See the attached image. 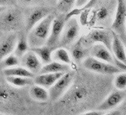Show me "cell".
<instances>
[{
	"label": "cell",
	"instance_id": "cell-1",
	"mask_svg": "<svg viewBox=\"0 0 126 115\" xmlns=\"http://www.w3.org/2000/svg\"><path fill=\"white\" fill-rule=\"evenodd\" d=\"M54 18V14H49L29 32L27 40L30 49L41 47L46 45Z\"/></svg>",
	"mask_w": 126,
	"mask_h": 115
},
{
	"label": "cell",
	"instance_id": "cell-2",
	"mask_svg": "<svg viewBox=\"0 0 126 115\" xmlns=\"http://www.w3.org/2000/svg\"><path fill=\"white\" fill-rule=\"evenodd\" d=\"M23 17L20 10L6 8L0 13V30L7 32L17 30L22 24Z\"/></svg>",
	"mask_w": 126,
	"mask_h": 115
},
{
	"label": "cell",
	"instance_id": "cell-3",
	"mask_svg": "<svg viewBox=\"0 0 126 115\" xmlns=\"http://www.w3.org/2000/svg\"><path fill=\"white\" fill-rule=\"evenodd\" d=\"M74 80V74L71 71L64 73L51 87L48 89L49 99L52 102L59 100L65 95L70 88Z\"/></svg>",
	"mask_w": 126,
	"mask_h": 115
},
{
	"label": "cell",
	"instance_id": "cell-4",
	"mask_svg": "<svg viewBox=\"0 0 126 115\" xmlns=\"http://www.w3.org/2000/svg\"><path fill=\"white\" fill-rule=\"evenodd\" d=\"M83 67L91 71L104 75H114L122 71L114 64H109L104 61L94 58L92 56H87L82 61Z\"/></svg>",
	"mask_w": 126,
	"mask_h": 115
},
{
	"label": "cell",
	"instance_id": "cell-5",
	"mask_svg": "<svg viewBox=\"0 0 126 115\" xmlns=\"http://www.w3.org/2000/svg\"><path fill=\"white\" fill-rule=\"evenodd\" d=\"M82 42L85 47L86 45L102 44L111 51L113 42V33L112 31H108L102 30V29L94 30L90 32L85 38H82Z\"/></svg>",
	"mask_w": 126,
	"mask_h": 115
},
{
	"label": "cell",
	"instance_id": "cell-6",
	"mask_svg": "<svg viewBox=\"0 0 126 115\" xmlns=\"http://www.w3.org/2000/svg\"><path fill=\"white\" fill-rule=\"evenodd\" d=\"M50 13V9L42 6H34L26 10L24 16L26 30L30 32L36 25L43 20Z\"/></svg>",
	"mask_w": 126,
	"mask_h": 115
},
{
	"label": "cell",
	"instance_id": "cell-7",
	"mask_svg": "<svg viewBox=\"0 0 126 115\" xmlns=\"http://www.w3.org/2000/svg\"><path fill=\"white\" fill-rule=\"evenodd\" d=\"M80 32L79 23L75 17H71L66 21L63 30L61 34L59 45L61 46H68L77 40Z\"/></svg>",
	"mask_w": 126,
	"mask_h": 115
},
{
	"label": "cell",
	"instance_id": "cell-8",
	"mask_svg": "<svg viewBox=\"0 0 126 115\" xmlns=\"http://www.w3.org/2000/svg\"><path fill=\"white\" fill-rule=\"evenodd\" d=\"M126 26V2L125 0H117V9L112 24L113 31L118 35H123Z\"/></svg>",
	"mask_w": 126,
	"mask_h": 115
},
{
	"label": "cell",
	"instance_id": "cell-9",
	"mask_svg": "<svg viewBox=\"0 0 126 115\" xmlns=\"http://www.w3.org/2000/svg\"><path fill=\"white\" fill-rule=\"evenodd\" d=\"M65 23V15H60L54 18L53 22L52 24L49 37L46 42V45H48V47H51L54 49L57 46V45H59L61 34H62Z\"/></svg>",
	"mask_w": 126,
	"mask_h": 115
},
{
	"label": "cell",
	"instance_id": "cell-10",
	"mask_svg": "<svg viewBox=\"0 0 126 115\" xmlns=\"http://www.w3.org/2000/svg\"><path fill=\"white\" fill-rule=\"evenodd\" d=\"M124 95L120 91H113L104 99L97 107V110L101 111L112 110L118 106L124 100Z\"/></svg>",
	"mask_w": 126,
	"mask_h": 115
},
{
	"label": "cell",
	"instance_id": "cell-11",
	"mask_svg": "<svg viewBox=\"0 0 126 115\" xmlns=\"http://www.w3.org/2000/svg\"><path fill=\"white\" fill-rule=\"evenodd\" d=\"M21 63L22 67L30 71L33 74L40 72L42 67V63L41 60L35 53L30 50L21 58Z\"/></svg>",
	"mask_w": 126,
	"mask_h": 115
},
{
	"label": "cell",
	"instance_id": "cell-12",
	"mask_svg": "<svg viewBox=\"0 0 126 115\" xmlns=\"http://www.w3.org/2000/svg\"><path fill=\"white\" fill-rule=\"evenodd\" d=\"M91 56L104 62L113 64L114 56L112 55V52L109 49H107L104 45L102 44H94L90 51Z\"/></svg>",
	"mask_w": 126,
	"mask_h": 115
},
{
	"label": "cell",
	"instance_id": "cell-13",
	"mask_svg": "<svg viewBox=\"0 0 126 115\" xmlns=\"http://www.w3.org/2000/svg\"><path fill=\"white\" fill-rule=\"evenodd\" d=\"M17 41L16 33H10L0 42V63L6 57L14 51Z\"/></svg>",
	"mask_w": 126,
	"mask_h": 115
},
{
	"label": "cell",
	"instance_id": "cell-14",
	"mask_svg": "<svg viewBox=\"0 0 126 115\" xmlns=\"http://www.w3.org/2000/svg\"><path fill=\"white\" fill-rule=\"evenodd\" d=\"M113 33V42H112V49L111 52H113L114 58L126 64V51L125 45L121 41L119 35L114 31L112 30Z\"/></svg>",
	"mask_w": 126,
	"mask_h": 115
},
{
	"label": "cell",
	"instance_id": "cell-15",
	"mask_svg": "<svg viewBox=\"0 0 126 115\" xmlns=\"http://www.w3.org/2000/svg\"><path fill=\"white\" fill-rule=\"evenodd\" d=\"M63 74L64 73L63 72L40 74L35 78L34 82L35 84L41 86L46 89H49Z\"/></svg>",
	"mask_w": 126,
	"mask_h": 115
},
{
	"label": "cell",
	"instance_id": "cell-16",
	"mask_svg": "<svg viewBox=\"0 0 126 115\" xmlns=\"http://www.w3.org/2000/svg\"><path fill=\"white\" fill-rule=\"evenodd\" d=\"M69 71H70L69 65L54 60V61H51V62L48 64H45V65L41 67V69L40 71V74L59 73V72L66 73Z\"/></svg>",
	"mask_w": 126,
	"mask_h": 115
},
{
	"label": "cell",
	"instance_id": "cell-17",
	"mask_svg": "<svg viewBox=\"0 0 126 115\" xmlns=\"http://www.w3.org/2000/svg\"><path fill=\"white\" fill-rule=\"evenodd\" d=\"M31 51H33L36 55L38 56V58L41 60L42 64H48L52 61V52L53 49L48 47V45H43L41 47L31 48Z\"/></svg>",
	"mask_w": 126,
	"mask_h": 115
},
{
	"label": "cell",
	"instance_id": "cell-18",
	"mask_svg": "<svg viewBox=\"0 0 126 115\" xmlns=\"http://www.w3.org/2000/svg\"><path fill=\"white\" fill-rule=\"evenodd\" d=\"M30 93L32 98L37 102H45L49 99L48 90L37 84L32 86Z\"/></svg>",
	"mask_w": 126,
	"mask_h": 115
},
{
	"label": "cell",
	"instance_id": "cell-19",
	"mask_svg": "<svg viewBox=\"0 0 126 115\" xmlns=\"http://www.w3.org/2000/svg\"><path fill=\"white\" fill-rule=\"evenodd\" d=\"M87 53V50L86 49L85 46L82 45V38L75 42V44L71 49V57L76 62L83 61L88 56Z\"/></svg>",
	"mask_w": 126,
	"mask_h": 115
},
{
	"label": "cell",
	"instance_id": "cell-20",
	"mask_svg": "<svg viewBox=\"0 0 126 115\" xmlns=\"http://www.w3.org/2000/svg\"><path fill=\"white\" fill-rule=\"evenodd\" d=\"M86 94L87 92H86V88L81 87V86H77L69 92L65 99L69 103H78L85 99Z\"/></svg>",
	"mask_w": 126,
	"mask_h": 115
},
{
	"label": "cell",
	"instance_id": "cell-21",
	"mask_svg": "<svg viewBox=\"0 0 126 115\" xmlns=\"http://www.w3.org/2000/svg\"><path fill=\"white\" fill-rule=\"evenodd\" d=\"M3 74L5 76H19V77H27L32 78L34 76V74L31 72L24 67H13L5 68L3 71Z\"/></svg>",
	"mask_w": 126,
	"mask_h": 115
},
{
	"label": "cell",
	"instance_id": "cell-22",
	"mask_svg": "<svg viewBox=\"0 0 126 115\" xmlns=\"http://www.w3.org/2000/svg\"><path fill=\"white\" fill-rule=\"evenodd\" d=\"M52 60L57 62L67 64V65L72 64V59H71L70 53L67 52L66 49L63 47L54 50L52 52Z\"/></svg>",
	"mask_w": 126,
	"mask_h": 115
},
{
	"label": "cell",
	"instance_id": "cell-23",
	"mask_svg": "<svg viewBox=\"0 0 126 115\" xmlns=\"http://www.w3.org/2000/svg\"><path fill=\"white\" fill-rule=\"evenodd\" d=\"M30 45L27 40V37L25 36H21V37L17 38V41L14 49V54L19 59H21L26 53L30 51Z\"/></svg>",
	"mask_w": 126,
	"mask_h": 115
},
{
	"label": "cell",
	"instance_id": "cell-24",
	"mask_svg": "<svg viewBox=\"0 0 126 115\" xmlns=\"http://www.w3.org/2000/svg\"><path fill=\"white\" fill-rule=\"evenodd\" d=\"M6 82L16 87H23L28 85L33 84V80L32 78L19 77V76H5Z\"/></svg>",
	"mask_w": 126,
	"mask_h": 115
},
{
	"label": "cell",
	"instance_id": "cell-25",
	"mask_svg": "<svg viewBox=\"0 0 126 115\" xmlns=\"http://www.w3.org/2000/svg\"><path fill=\"white\" fill-rule=\"evenodd\" d=\"M76 0H58L57 2V9L62 14H67L73 9L75 6Z\"/></svg>",
	"mask_w": 126,
	"mask_h": 115
},
{
	"label": "cell",
	"instance_id": "cell-26",
	"mask_svg": "<svg viewBox=\"0 0 126 115\" xmlns=\"http://www.w3.org/2000/svg\"><path fill=\"white\" fill-rule=\"evenodd\" d=\"M17 95L16 92L10 88L0 86V102H8Z\"/></svg>",
	"mask_w": 126,
	"mask_h": 115
},
{
	"label": "cell",
	"instance_id": "cell-27",
	"mask_svg": "<svg viewBox=\"0 0 126 115\" xmlns=\"http://www.w3.org/2000/svg\"><path fill=\"white\" fill-rule=\"evenodd\" d=\"M2 65L5 68L16 67L20 64V59L15 54H10L2 60Z\"/></svg>",
	"mask_w": 126,
	"mask_h": 115
},
{
	"label": "cell",
	"instance_id": "cell-28",
	"mask_svg": "<svg viewBox=\"0 0 126 115\" xmlns=\"http://www.w3.org/2000/svg\"><path fill=\"white\" fill-rule=\"evenodd\" d=\"M113 84L118 91H123L126 89V72L122 71L117 73L114 78Z\"/></svg>",
	"mask_w": 126,
	"mask_h": 115
},
{
	"label": "cell",
	"instance_id": "cell-29",
	"mask_svg": "<svg viewBox=\"0 0 126 115\" xmlns=\"http://www.w3.org/2000/svg\"><path fill=\"white\" fill-rule=\"evenodd\" d=\"M110 10L107 7L102 6L96 11V20L99 22H105L110 17Z\"/></svg>",
	"mask_w": 126,
	"mask_h": 115
},
{
	"label": "cell",
	"instance_id": "cell-30",
	"mask_svg": "<svg viewBox=\"0 0 126 115\" xmlns=\"http://www.w3.org/2000/svg\"><path fill=\"white\" fill-rule=\"evenodd\" d=\"M113 64L119 68L121 71H125V72H126V64L117 60L116 58H113Z\"/></svg>",
	"mask_w": 126,
	"mask_h": 115
},
{
	"label": "cell",
	"instance_id": "cell-31",
	"mask_svg": "<svg viewBox=\"0 0 126 115\" xmlns=\"http://www.w3.org/2000/svg\"><path fill=\"white\" fill-rule=\"evenodd\" d=\"M19 1L23 3V4L29 5V6H37V4H40L42 2V0H19Z\"/></svg>",
	"mask_w": 126,
	"mask_h": 115
},
{
	"label": "cell",
	"instance_id": "cell-32",
	"mask_svg": "<svg viewBox=\"0 0 126 115\" xmlns=\"http://www.w3.org/2000/svg\"><path fill=\"white\" fill-rule=\"evenodd\" d=\"M104 114L103 111H101L98 110H91V111H87V112H85V113H82L80 114L79 115H102Z\"/></svg>",
	"mask_w": 126,
	"mask_h": 115
},
{
	"label": "cell",
	"instance_id": "cell-33",
	"mask_svg": "<svg viewBox=\"0 0 126 115\" xmlns=\"http://www.w3.org/2000/svg\"><path fill=\"white\" fill-rule=\"evenodd\" d=\"M15 0H0V6H8L14 4Z\"/></svg>",
	"mask_w": 126,
	"mask_h": 115
},
{
	"label": "cell",
	"instance_id": "cell-34",
	"mask_svg": "<svg viewBox=\"0 0 126 115\" xmlns=\"http://www.w3.org/2000/svg\"><path fill=\"white\" fill-rule=\"evenodd\" d=\"M90 0H76V2H75V6L77 8H81V7L84 6Z\"/></svg>",
	"mask_w": 126,
	"mask_h": 115
},
{
	"label": "cell",
	"instance_id": "cell-35",
	"mask_svg": "<svg viewBox=\"0 0 126 115\" xmlns=\"http://www.w3.org/2000/svg\"><path fill=\"white\" fill-rule=\"evenodd\" d=\"M102 115H121V112L118 110H109L107 113H104Z\"/></svg>",
	"mask_w": 126,
	"mask_h": 115
},
{
	"label": "cell",
	"instance_id": "cell-36",
	"mask_svg": "<svg viewBox=\"0 0 126 115\" xmlns=\"http://www.w3.org/2000/svg\"><path fill=\"white\" fill-rule=\"evenodd\" d=\"M6 9V7H5V6H0V13L2 12L3 10H5Z\"/></svg>",
	"mask_w": 126,
	"mask_h": 115
},
{
	"label": "cell",
	"instance_id": "cell-37",
	"mask_svg": "<svg viewBox=\"0 0 126 115\" xmlns=\"http://www.w3.org/2000/svg\"><path fill=\"white\" fill-rule=\"evenodd\" d=\"M47 1H48V2H52V3H57L58 0H47Z\"/></svg>",
	"mask_w": 126,
	"mask_h": 115
},
{
	"label": "cell",
	"instance_id": "cell-38",
	"mask_svg": "<svg viewBox=\"0 0 126 115\" xmlns=\"http://www.w3.org/2000/svg\"><path fill=\"white\" fill-rule=\"evenodd\" d=\"M123 43H124V45H125V51H126V39H125V42H123Z\"/></svg>",
	"mask_w": 126,
	"mask_h": 115
},
{
	"label": "cell",
	"instance_id": "cell-39",
	"mask_svg": "<svg viewBox=\"0 0 126 115\" xmlns=\"http://www.w3.org/2000/svg\"><path fill=\"white\" fill-rule=\"evenodd\" d=\"M0 115H8V114H1V113H0Z\"/></svg>",
	"mask_w": 126,
	"mask_h": 115
},
{
	"label": "cell",
	"instance_id": "cell-40",
	"mask_svg": "<svg viewBox=\"0 0 126 115\" xmlns=\"http://www.w3.org/2000/svg\"><path fill=\"white\" fill-rule=\"evenodd\" d=\"M125 32H126V26H125Z\"/></svg>",
	"mask_w": 126,
	"mask_h": 115
}]
</instances>
